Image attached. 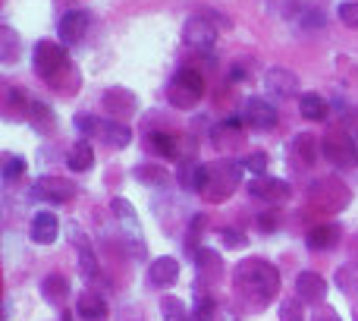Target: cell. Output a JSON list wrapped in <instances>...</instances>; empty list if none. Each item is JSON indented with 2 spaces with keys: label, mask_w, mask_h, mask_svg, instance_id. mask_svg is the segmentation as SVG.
<instances>
[{
  "label": "cell",
  "mask_w": 358,
  "mask_h": 321,
  "mask_svg": "<svg viewBox=\"0 0 358 321\" xmlns=\"http://www.w3.org/2000/svg\"><path fill=\"white\" fill-rule=\"evenodd\" d=\"M239 164H242V170H248L252 177H264L267 173V164H271V158L264 155V151H245V155L239 158Z\"/></svg>",
  "instance_id": "d590c367"
},
{
  "label": "cell",
  "mask_w": 358,
  "mask_h": 321,
  "mask_svg": "<svg viewBox=\"0 0 358 321\" xmlns=\"http://www.w3.org/2000/svg\"><path fill=\"white\" fill-rule=\"evenodd\" d=\"M204 95V76L195 67H182L167 82V104L176 111H192Z\"/></svg>",
  "instance_id": "8992f818"
},
{
  "label": "cell",
  "mask_w": 358,
  "mask_h": 321,
  "mask_svg": "<svg viewBox=\"0 0 358 321\" xmlns=\"http://www.w3.org/2000/svg\"><path fill=\"white\" fill-rule=\"evenodd\" d=\"M264 95L271 101H289V98H302V82H299V76L292 73V69L286 67H271L264 73Z\"/></svg>",
  "instance_id": "30bf717a"
},
{
  "label": "cell",
  "mask_w": 358,
  "mask_h": 321,
  "mask_svg": "<svg viewBox=\"0 0 358 321\" xmlns=\"http://www.w3.org/2000/svg\"><path fill=\"white\" fill-rule=\"evenodd\" d=\"M204 227H208V217L204 214L192 217V224H189V249L192 252H195V240H198V233H204Z\"/></svg>",
  "instance_id": "60d3db41"
},
{
  "label": "cell",
  "mask_w": 358,
  "mask_h": 321,
  "mask_svg": "<svg viewBox=\"0 0 358 321\" xmlns=\"http://www.w3.org/2000/svg\"><path fill=\"white\" fill-rule=\"evenodd\" d=\"M29 104H31V98L22 92V88H10V92H6V117L10 120L29 117Z\"/></svg>",
  "instance_id": "d6a6232c"
},
{
  "label": "cell",
  "mask_w": 358,
  "mask_h": 321,
  "mask_svg": "<svg viewBox=\"0 0 358 321\" xmlns=\"http://www.w3.org/2000/svg\"><path fill=\"white\" fill-rule=\"evenodd\" d=\"M245 132H248V126L242 123V117H227L210 130V145L220 155H236V151L245 155Z\"/></svg>",
  "instance_id": "9c48e42d"
},
{
  "label": "cell",
  "mask_w": 358,
  "mask_h": 321,
  "mask_svg": "<svg viewBox=\"0 0 358 321\" xmlns=\"http://www.w3.org/2000/svg\"><path fill=\"white\" fill-rule=\"evenodd\" d=\"M176 280H179V261L173 255L155 259L148 265V271H145V284H148L151 290H167V287H173Z\"/></svg>",
  "instance_id": "d6986e66"
},
{
  "label": "cell",
  "mask_w": 358,
  "mask_h": 321,
  "mask_svg": "<svg viewBox=\"0 0 358 321\" xmlns=\"http://www.w3.org/2000/svg\"><path fill=\"white\" fill-rule=\"evenodd\" d=\"M19 177H25V160L16 155H3V183L13 186Z\"/></svg>",
  "instance_id": "8d00e7d4"
},
{
  "label": "cell",
  "mask_w": 358,
  "mask_h": 321,
  "mask_svg": "<svg viewBox=\"0 0 358 321\" xmlns=\"http://www.w3.org/2000/svg\"><path fill=\"white\" fill-rule=\"evenodd\" d=\"M217 35H220V25L210 22L204 13H195V16H189V19H185V25H182V44L189 50H198V54H208V50H214Z\"/></svg>",
  "instance_id": "ba28073f"
},
{
  "label": "cell",
  "mask_w": 358,
  "mask_h": 321,
  "mask_svg": "<svg viewBox=\"0 0 358 321\" xmlns=\"http://www.w3.org/2000/svg\"><path fill=\"white\" fill-rule=\"evenodd\" d=\"M242 164L233 158H217L208 164V179H204L201 196L208 202H227L242 183Z\"/></svg>",
  "instance_id": "277c9868"
},
{
  "label": "cell",
  "mask_w": 358,
  "mask_h": 321,
  "mask_svg": "<svg viewBox=\"0 0 358 321\" xmlns=\"http://www.w3.org/2000/svg\"><path fill=\"white\" fill-rule=\"evenodd\" d=\"M296 299H302L305 306H321L327 299V280L317 271H302L296 278Z\"/></svg>",
  "instance_id": "44dd1931"
},
{
  "label": "cell",
  "mask_w": 358,
  "mask_h": 321,
  "mask_svg": "<svg viewBox=\"0 0 358 321\" xmlns=\"http://www.w3.org/2000/svg\"><path fill=\"white\" fill-rule=\"evenodd\" d=\"M336 16H340V22L346 25V29L358 32V0H343L340 10H336Z\"/></svg>",
  "instance_id": "f35d334b"
},
{
  "label": "cell",
  "mask_w": 358,
  "mask_h": 321,
  "mask_svg": "<svg viewBox=\"0 0 358 321\" xmlns=\"http://www.w3.org/2000/svg\"><path fill=\"white\" fill-rule=\"evenodd\" d=\"M280 321H305L302 299H283V303H280Z\"/></svg>",
  "instance_id": "74e56055"
},
{
  "label": "cell",
  "mask_w": 358,
  "mask_h": 321,
  "mask_svg": "<svg viewBox=\"0 0 358 321\" xmlns=\"http://www.w3.org/2000/svg\"><path fill=\"white\" fill-rule=\"evenodd\" d=\"M69 293H73V287H69V280L63 278V274H48V278L41 280V299L50 306H66Z\"/></svg>",
  "instance_id": "484cf974"
},
{
  "label": "cell",
  "mask_w": 358,
  "mask_h": 321,
  "mask_svg": "<svg viewBox=\"0 0 358 321\" xmlns=\"http://www.w3.org/2000/svg\"><path fill=\"white\" fill-rule=\"evenodd\" d=\"M299 114H302V120H308V123H321V120H327L330 104L324 95L302 92V98H299Z\"/></svg>",
  "instance_id": "4316f807"
},
{
  "label": "cell",
  "mask_w": 358,
  "mask_h": 321,
  "mask_svg": "<svg viewBox=\"0 0 358 321\" xmlns=\"http://www.w3.org/2000/svg\"><path fill=\"white\" fill-rule=\"evenodd\" d=\"M343 130H346L352 139H358V107H352V111L346 114V126H343Z\"/></svg>",
  "instance_id": "7bdbcfd3"
},
{
  "label": "cell",
  "mask_w": 358,
  "mask_h": 321,
  "mask_svg": "<svg viewBox=\"0 0 358 321\" xmlns=\"http://www.w3.org/2000/svg\"><path fill=\"white\" fill-rule=\"evenodd\" d=\"M25 120H29L31 130L41 132V136H50V132L57 130V117H54V111H50V104H44V101H38V98H31L29 117Z\"/></svg>",
  "instance_id": "83f0119b"
},
{
  "label": "cell",
  "mask_w": 358,
  "mask_h": 321,
  "mask_svg": "<svg viewBox=\"0 0 358 321\" xmlns=\"http://www.w3.org/2000/svg\"><path fill=\"white\" fill-rule=\"evenodd\" d=\"M311 321H343V315L334 309V306H321V309H315Z\"/></svg>",
  "instance_id": "b9f144b4"
},
{
  "label": "cell",
  "mask_w": 358,
  "mask_h": 321,
  "mask_svg": "<svg viewBox=\"0 0 358 321\" xmlns=\"http://www.w3.org/2000/svg\"><path fill=\"white\" fill-rule=\"evenodd\" d=\"M280 271L277 265L264 259H242L239 265L233 268V290L242 303L255 306V309H267V306L277 299L280 293Z\"/></svg>",
  "instance_id": "6da1fadb"
},
{
  "label": "cell",
  "mask_w": 358,
  "mask_h": 321,
  "mask_svg": "<svg viewBox=\"0 0 358 321\" xmlns=\"http://www.w3.org/2000/svg\"><path fill=\"white\" fill-rule=\"evenodd\" d=\"M88 29H92V13L69 10V13H63L60 22H57V41H60L63 48H76V44L85 41Z\"/></svg>",
  "instance_id": "9a60e30c"
},
{
  "label": "cell",
  "mask_w": 358,
  "mask_h": 321,
  "mask_svg": "<svg viewBox=\"0 0 358 321\" xmlns=\"http://www.w3.org/2000/svg\"><path fill=\"white\" fill-rule=\"evenodd\" d=\"M76 315L82 321H107L110 309H107V299L94 290H82L76 296Z\"/></svg>",
  "instance_id": "603a6c76"
},
{
  "label": "cell",
  "mask_w": 358,
  "mask_h": 321,
  "mask_svg": "<svg viewBox=\"0 0 358 321\" xmlns=\"http://www.w3.org/2000/svg\"><path fill=\"white\" fill-rule=\"evenodd\" d=\"M258 224L264 227V233H271V227H273V217L271 214H264V217H258Z\"/></svg>",
  "instance_id": "ee69618b"
},
{
  "label": "cell",
  "mask_w": 358,
  "mask_h": 321,
  "mask_svg": "<svg viewBox=\"0 0 358 321\" xmlns=\"http://www.w3.org/2000/svg\"><path fill=\"white\" fill-rule=\"evenodd\" d=\"M31 69L38 73V79H44L57 95H76L82 88V76L76 69V63L69 60L66 48L60 41H50L41 38L35 44V54H31Z\"/></svg>",
  "instance_id": "7a4b0ae2"
},
{
  "label": "cell",
  "mask_w": 358,
  "mask_h": 321,
  "mask_svg": "<svg viewBox=\"0 0 358 321\" xmlns=\"http://www.w3.org/2000/svg\"><path fill=\"white\" fill-rule=\"evenodd\" d=\"M22 54V41H19V32L13 25H0V63L13 67Z\"/></svg>",
  "instance_id": "4dcf8cb0"
},
{
  "label": "cell",
  "mask_w": 358,
  "mask_h": 321,
  "mask_svg": "<svg viewBox=\"0 0 358 321\" xmlns=\"http://www.w3.org/2000/svg\"><path fill=\"white\" fill-rule=\"evenodd\" d=\"M69 243H73L76 249V259H79V274L85 280H94L98 278V252H94L92 240H88V233L79 227V224H69Z\"/></svg>",
  "instance_id": "2e32d148"
},
{
  "label": "cell",
  "mask_w": 358,
  "mask_h": 321,
  "mask_svg": "<svg viewBox=\"0 0 358 321\" xmlns=\"http://www.w3.org/2000/svg\"><path fill=\"white\" fill-rule=\"evenodd\" d=\"M132 177H136L142 186H164V183L170 179V173H167V167L145 160V164H138L136 170H132Z\"/></svg>",
  "instance_id": "1f68e13d"
},
{
  "label": "cell",
  "mask_w": 358,
  "mask_h": 321,
  "mask_svg": "<svg viewBox=\"0 0 358 321\" xmlns=\"http://www.w3.org/2000/svg\"><path fill=\"white\" fill-rule=\"evenodd\" d=\"M195 321H242L239 315H236L229 306L217 303L210 293H201V296H195Z\"/></svg>",
  "instance_id": "7402d4cb"
},
{
  "label": "cell",
  "mask_w": 358,
  "mask_h": 321,
  "mask_svg": "<svg viewBox=\"0 0 358 321\" xmlns=\"http://www.w3.org/2000/svg\"><path fill=\"white\" fill-rule=\"evenodd\" d=\"M280 120V111L271 98H248L242 101V123L255 132H267L273 130Z\"/></svg>",
  "instance_id": "7c38bea8"
},
{
  "label": "cell",
  "mask_w": 358,
  "mask_h": 321,
  "mask_svg": "<svg viewBox=\"0 0 358 321\" xmlns=\"http://www.w3.org/2000/svg\"><path fill=\"white\" fill-rule=\"evenodd\" d=\"M334 280H336V287H340V293H346V296H358V261H349V265L336 268Z\"/></svg>",
  "instance_id": "836d02e7"
},
{
  "label": "cell",
  "mask_w": 358,
  "mask_h": 321,
  "mask_svg": "<svg viewBox=\"0 0 358 321\" xmlns=\"http://www.w3.org/2000/svg\"><path fill=\"white\" fill-rule=\"evenodd\" d=\"M101 107H104V114L110 120L126 123V120H132L138 114V98H136V92H129V88L113 86L101 95Z\"/></svg>",
  "instance_id": "5bb4252c"
},
{
  "label": "cell",
  "mask_w": 358,
  "mask_h": 321,
  "mask_svg": "<svg viewBox=\"0 0 358 321\" xmlns=\"http://www.w3.org/2000/svg\"><path fill=\"white\" fill-rule=\"evenodd\" d=\"M220 240H223V246H227V249H245L248 236L239 233L236 227H223V230H220Z\"/></svg>",
  "instance_id": "ab89813d"
},
{
  "label": "cell",
  "mask_w": 358,
  "mask_h": 321,
  "mask_svg": "<svg viewBox=\"0 0 358 321\" xmlns=\"http://www.w3.org/2000/svg\"><path fill=\"white\" fill-rule=\"evenodd\" d=\"M308 202L315 211L321 214H336L349 205V186L336 177H324V179H315L308 189Z\"/></svg>",
  "instance_id": "52a82bcc"
},
{
  "label": "cell",
  "mask_w": 358,
  "mask_h": 321,
  "mask_svg": "<svg viewBox=\"0 0 358 321\" xmlns=\"http://www.w3.org/2000/svg\"><path fill=\"white\" fill-rule=\"evenodd\" d=\"M57 236H60V217L54 211H38L29 224V240L35 246H50L57 243Z\"/></svg>",
  "instance_id": "ffe728a7"
},
{
  "label": "cell",
  "mask_w": 358,
  "mask_h": 321,
  "mask_svg": "<svg viewBox=\"0 0 358 321\" xmlns=\"http://www.w3.org/2000/svg\"><path fill=\"white\" fill-rule=\"evenodd\" d=\"M195 268H198V287H195V296L201 293H210V287L220 280L223 274V261L214 249H195Z\"/></svg>",
  "instance_id": "e0dca14e"
},
{
  "label": "cell",
  "mask_w": 358,
  "mask_h": 321,
  "mask_svg": "<svg viewBox=\"0 0 358 321\" xmlns=\"http://www.w3.org/2000/svg\"><path fill=\"white\" fill-rule=\"evenodd\" d=\"M176 179H179V186H182V189L201 192V189H204V179H208V164H201V160H195V158L179 160Z\"/></svg>",
  "instance_id": "d4e9b609"
},
{
  "label": "cell",
  "mask_w": 358,
  "mask_h": 321,
  "mask_svg": "<svg viewBox=\"0 0 358 321\" xmlns=\"http://www.w3.org/2000/svg\"><path fill=\"white\" fill-rule=\"evenodd\" d=\"M289 155H292V160H302L305 167H311L317 160V155H324V151L317 149V139L311 136V132H302V136H296L289 142Z\"/></svg>",
  "instance_id": "f546056e"
},
{
  "label": "cell",
  "mask_w": 358,
  "mask_h": 321,
  "mask_svg": "<svg viewBox=\"0 0 358 321\" xmlns=\"http://www.w3.org/2000/svg\"><path fill=\"white\" fill-rule=\"evenodd\" d=\"M248 196L258 198V202H264V205H286L292 198V186L286 183V179L264 173V177L248 179Z\"/></svg>",
  "instance_id": "4fadbf2b"
},
{
  "label": "cell",
  "mask_w": 358,
  "mask_h": 321,
  "mask_svg": "<svg viewBox=\"0 0 358 321\" xmlns=\"http://www.w3.org/2000/svg\"><path fill=\"white\" fill-rule=\"evenodd\" d=\"M110 211H113V221L120 224V233H123V243L132 252V259H145L148 246H145V233H142V221H138L136 205L126 196H117L110 202Z\"/></svg>",
  "instance_id": "5b68a950"
},
{
  "label": "cell",
  "mask_w": 358,
  "mask_h": 321,
  "mask_svg": "<svg viewBox=\"0 0 358 321\" xmlns=\"http://www.w3.org/2000/svg\"><path fill=\"white\" fill-rule=\"evenodd\" d=\"M161 318L164 321H195L189 309H185V303H179L176 296H164L161 299Z\"/></svg>",
  "instance_id": "e575fe53"
},
{
  "label": "cell",
  "mask_w": 358,
  "mask_h": 321,
  "mask_svg": "<svg viewBox=\"0 0 358 321\" xmlns=\"http://www.w3.org/2000/svg\"><path fill=\"white\" fill-rule=\"evenodd\" d=\"M73 126L82 132V139H98L101 145L107 149H126L132 142V130L120 120H110V117H94V114H76Z\"/></svg>",
  "instance_id": "3957f363"
},
{
  "label": "cell",
  "mask_w": 358,
  "mask_h": 321,
  "mask_svg": "<svg viewBox=\"0 0 358 321\" xmlns=\"http://www.w3.org/2000/svg\"><path fill=\"white\" fill-rule=\"evenodd\" d=\"M343 240V227L340 224H321V227L308 230V236H305V246L311 249V252H327V249H336Z\"/></svg>",
  "instance_id": "cb8c5ba5"
},
{
  "label": "cell",
  "mask_w": 358,
  "mask_h": 321,
  "mask_svg": "<svg viewBox=\"0 0 358 321\" xmlns=\"http://www.w3.org/2000/svg\"><path fill=\"white\" fill-rule=\"evenodd\" d=\"M76 183L73 179H63V177H41L35 179V186L29 189V196L35 202H44V205H63V202H73L76 198Z\"/></svg>",
  "instance_id": "8fae6325"
},
{
  "label": "cell",
  "mask_w": 358,
  "mask_h": 321,
  "mask_svg": "<svg viewBox=\"0 0 358 321\" xmlns=\"http://www.w3.org/2000/svg\"><path fill=\"white\" fill-rule=\"evenodd\" d=\"M321 151H324V158H327L330 164H336V167H349V164H355L358 160L355 139L349 136L346 130H340V132H334V136L324 139Z\"/></svg>",
  "instance_id": "ac0fdd59"
},
{
  "label": "cell",
  "mask_w": 358,
  "mask_h": 321,
  "mask_svg": "<svg viewBox=\"0 0 358 321\" xmlns=\"http://www.w3.org/2000/svg\"><path fill=\"white\" fill-rule=\"evenodd\" d=\"M66 167L73 173H88L94 167V145L88 139H76V145L66 155Z\"/></svg>",
  "instance_id": "f1b7e54d"
}]
</instances>
